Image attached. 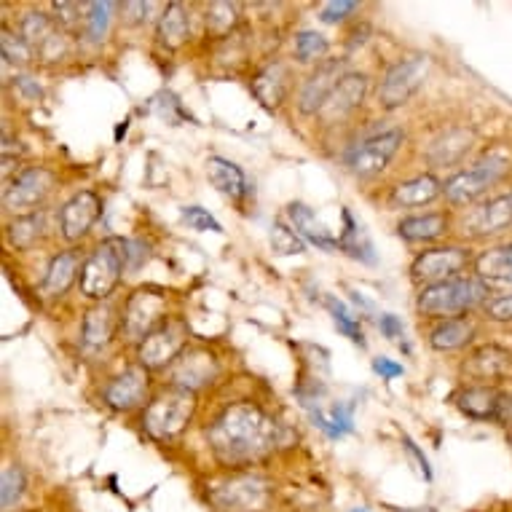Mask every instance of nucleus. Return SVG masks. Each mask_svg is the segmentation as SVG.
Masks as SVG:
<instances>
[{"instance_id": "f257e3e1", "label": "nucleus", "mask_w": 512, "mask_h": 512, "mask_svg": "<svg viewBox=\"0 0 512 512\" xmlns=\"http://www.w3.org/2000/svg\"><path fill=\"white\" fill-rule=\"evenodd\" d=\"M207 437L218 462L228 467H244L277 448L279 424L258 405L239 403L226 408L212 421Z\"/></svg>"}, {"instance_id": "f03ea898", "label": "nucleus", "mask_w": 512, "mask_h": 512, "mask_svg": "<svg viewBox=\"0 0 512 512\" xmlns=\"http://www.w3.org/2000/svg\"><path fill=\"white\" fill-rule=\"evenodd\" d=\"M126 263H129V242L118 239V236L100 242L81 269V293L94 301L108 298L116 290Z\"/></svg>"}, {"instance_id": "7ed1b4c3", "label": "nucleus", "mask_w": 512, "mask_h": 512, "mask_svg": "<svg viewBox=\"0 0 512 512\" xmlns=\"http://www.w3.org/2000/svg\"><path fill=\"white\" fill-rule=\"evenodd\" d=\"M486 295L488 287L480 279H451V282H443V285L424 287L416 306L427 317L456 319L459 314L475 309L478 303L486 301Z\"/></svg>"}, {"instance_id": "20e7f679", "label": "nucleus", "mask_w": 512, "mask_h": 512, "mask_svg": "<svg viewBox=\"0 0 512 512\" xmlns=\"http://www.w3.org/2000/svg\"><path fill=\"white\" fill-rule=\"evenodd\" d=\"M196 413V392H188V389H167L161 392L143 416L145 432L153 437V440H172L183 432Z\"/></svg>"}, {"instance_id": "39448f33", "label": "nucleus", "mask_w": 512, "mask_h": 512, "mask_svg": "<svg viewBox=\"0 0 512 512\" xmlns=\"http://www.w3.org/2000/svg\"><path fill=\"white\" fill-rule=\"evenodd\" d=\"M507 172H510V159L504 153H486L483 159L472 164V169H464V172L451 177L443 185V194L454 207H464V204L475 202L478 196L486 194L488 188H494Z\"/></svg>"}, {"instance_id": "423d86ee", "label": "nucleus", "mask_w": 512, "mask_h": 512, "mask_svg": "<svg viewBox=\"0 0 512 512\" xmlns=\"http://www.w3.org/2000/svg\"><path fill=\"white\" fill-rule=\"evenodd\" d=\"M429 73V57L427 54H413L400 62H395L387 70V76L381 81L378 89V102L387 110L400 108L405 102L411 100L413 94L419 92V86L424 84V78Z\"/></svg>"}, {"instance_id": "0eeeda50", "label": "nucleus", "mask_w": 512, "mask_h": 512, "mask_svg": "<svg viewBox=\"0 0 512 512\" xmlns=\"http://www.w3.org/2000/svg\"><path fill=\"white\" fill-rule=\"evenodd\" d=\"M51 188H54V175L49 169L27 167L9 180L6 191H3V204L9 212L25 218V215L38 212V207L51 194Z\"/></svg>"}, {"instance_id": "6e6552de", "label": "nucleus", "mask_w": 512, "mask_h": 512, "mask_svg": "<svg viewBox=\"0 0 512 512\" xmlns=\"http://www.w3.org/2000/svg\"><path fill=\"white\" fill-rule=\"evenodd\" d=\"M164 311H167V295L159 293V290H137L129 301H126L124 317H121V330L129 341H140L143 344L145 338L151 336L153 330L161 328L167 319H164Z\"/></svg>"}, {"instance_id": "1a4fd4ad", "label": "nucleus", "mask_w": 512, "mask_h": 512, "mask_svg": "<svg viewBox=\"0 0 512 512\" xmlns=\"http://www.w3.org/2000/svg\"><path fill=\"white\" fill-rule=\"evenodd\" d=\"M269 502V483L258 475H236L212 491V504L220 512H266Z\"/></svg>"}, {"instance_id": "9d476101", "label": "nucleus", "mask_w": 512, "mask_h": 512, "mask_svg": "<svg viewBox=\"0 0 512 512\" xmlns=\"http://www.w3.org/2000/svg\"><path fill=\"white\" fill-rule=\"evenodd\" d=\"M403 140L405 135L400 129H389V132L368 137L365 143L354 145L352 151L346 153V167L357 177L378 175V172H384L389 167V161L395 159Z\"/></svg>"}, {"instance_id": "9b49d317", "label": "nucleus", "mask_w": 512, "mask_h": 512, "mask_svg": "<svg viewBox=\"0 0 512 512\" xmlns=\"http://www.w3.org/2000/svg\"><path fill=\"white\" fill-rule=\"evenodd\" d=\"M467 263H470V250L464 247H437V250L421 252L411 266L413 282L424 287L443 285V282L459 279L456 274H462Z\"/></svg>"}, {"instance_id": "f8f14e48", "label": "nucleus", "mask_w": 512, "mask_h": 512, "mask_svg": "<svg viewBox=\"0 0 512 512\" xmlns=\"http://www.w3.org/2000/svg\"><path fill=\"white\" fill-rule=\"evenodd\" d=\"M185 344H188L185 322L183 319H169L145 338L140 349H137V357H140L143 368H167L169 362L183 352Z\"/></svg>"}, {"instance_id": "ddd939ff", "label": "nucleus", "mask_w": 512, "mask_h": 512, "mask_svg": "<svg viewBox=\"0 0 512 512\" xmlns=\"http://www.w3.org/2000/svg\"><path fill=\"white\" fill-rule=\"evenodd\" d=\"M456 405L470 419L499 421V424H507L512 419V395L496 387H486V384L462 389L456 395Z\"/></svg>"}, {"instance_id": "4468645a", "label": "nucleus", "mask_w": 512, "mask_h": 512, "mask_svg": "<svg viewBox=\"0 0 512 512\" xmlns=\"http://www.w3.org/2000/svg\"><path fill=\"white\" fill-rule=\"evenodd\" d=\"M346 59H325L322 65H317V70L311 73L309 81L303 84L301 100H298V108L306 116H314V113H322L325 102L333 94V89L338 86V81L346 76Z\"/></svg>"}, {"instance_id": "2eb2a0df", "label": "nucleus", "mask_w": 512, "mask_h": 512, "mask_svg": "<svg viewBox=\"0 0 512 512\" xmlns=\"http://www.w3.org/2000/svg\"><path fill=\"white\" fill-rule=\"evenodd\" d=\"M102 212V199L94 191H81L70 199L62 212H59V226H62V236L68 242H76L81 236L89 234V228L97 223Z\"/></svg>"}, {"instance_id": "dca6fc26", "label": "nucleus", "mask_w": 512, "mask_h": 512, "mask_svg": "<svg viewBox=\"0 0 512 512\" xmlns=\"http://www.w3.org/2000/svg\"><path fill=\"white\" fill-rule=\"evenodd\" d=\"M151 387V376L148 368L135 365V368H126L118 378H113L105 389V403L116 411H132L137 405L143 403Z\"/></svg>"}, {"instance_id": "f3484780", "label": "nucleus", "mask_w": 512, "mask_h": 512, "mask_svg": "<svg viewBox=\"0 0 512 512\" xmlns=\"http://www.w3.org/2000/svg\"><path fill=\"white\" fill-rule=\"evenodd\" d=\"M22 38L33 46L43 59H59L65 54V38L46 14H25L22 19Z\"/></svg>"}, {"instance_id": "a211bd4d", "label": "nucleus", "mask_w": 512, "mask_h": 512, "mask_svg": "<svg viewBox=\"0 0 512 512\" xmlns=\"http://www.w3.org/2000/svg\"><path fill=\"white\" fill-rule=\"evenodd\" d=\"M365 94H368V78L362 76V73H346L338 86L333 89V94L325 102V108L319 116L325 118V121H336V118L349 116L352 110H357L365 100Z\"/></svg>"}, {"instance_id": "6ab92c4d", "label": "nucleus", "mask_w": 512, "mask_h": 512, "mask_svg": "<svg viewBox=\"0 0 512 512\" xmlns=\"http://www.w3.org/2000/svg\"><path fill=\"white\" fill-rule=\"evenodd\" d=\"M507 226H512V191L510 194L494 196L486 204H480L478 210L470 215V220H467V228L475 236L496 234V231H502Z\"/></svg>"}, {"instance_id": "aec40b11", "label": "nucleus", "mask_w": 512, "mask_h": 512, "mask_svg": "<svg viewBox=\"0 0 512 512\" xmlns=\"http://www.w3.org/2000/svg\"><path fill=\"white\" fill-rule=\"evenodd\" d=\"M472 143H475L472 129H448L445 135H440L435 143L429 145L427 161L432 167H451V164H459V161L470 153Z\"/></svg>"}, {"instance_id": "412c9836", "label": "nucleus", "mask_w": 512, "mask_h": 512, "mask_svg": "<svg viewBox=\"0 0 512 512\" xmlns=\"http://www.w3.org/2000/svg\"><path fill=\"white\" fill-rule=\"evenodd\" d=\"M215 373H218V362H215V357L202 352V349H194V352H188L183 360L177 362L175 384L180 389L196 392V389L204 387Z\"/></svg>"}, {"instance_id": "4be33fe9", "label": "nucleus", "mask_w": 512, "mask_h": 512, "mask_svg": "<svg viewBox=\"0 0 512 512\" xmlns=\"http://www.w3.org/2000/svg\"><path fill=\"white\" fill-rule=\"evenodd\" d=\"M287 81H290V76H287L285 65H282V62H274V65L263 68L261 73L255 76V81H252V94L263 102V108L274 110L282 105V100H285Z\"/></svg>"}, {"instance_id": "5701e85b", "label": "nucleus", "mask_w": 512, "mask_h": 512, "mask_svg": "<svg viewBox=\"0 0 512 512\" xmlns=\"http://www.w3.org/2000/svg\"><path fill=\"white\" fill-rule=\"evenodd\" d=\"M440 194H443V185L437 183L435 177L419 175L397 185L389 199L395 207H424V204L435 202Z\"/></svg>"}, {"instance_id": "b1692460", "label": "nucleus", "mask_w": 512, "mask_h": 512, "mask_svg": "<svg viewBox=\"0 0 512 512\" xmlns=\"http://www.w3.org/2000/svg\"><path fill=\"white\" fill-rule=\"evenodd\" d=\"M287 215H290V220H293L295 231L301 236H306L309 242H314L319 247V250H341V244H338V239L333 234H330L328 228L322 226L317 220V215L306 207V204L295 202L287 207Z\"/></svg>"}, {"instance_id": "393cba45", "label": "nucleus", "mask_w": 512, "mask_h": 512, "mask_svg": "<svg viewBox=\"0 0 512 512\" xmlns=\"http://www.w3.org/2000/svg\"><path fill=\"white\" fill-rule=\"evenodd\" d=\"M116 311L110 303H97L92 309L86 311L84 317V344L92 349L108 346L110 338L116 336Z\"/></svg>"}, {"instance_id": "a878e982", "label": "nucleus", "mask_w": 512, "mask_h": 512, "mask_svg": "<svg viewBox=\"0 0 512 512\" xmlns=\"http://www.w3.org/2000/svg\"><path fill=\"white\" fill-rule=\"evenodd\" d=\"M475 269L486 285H512V244L483 252L475 261Z\"/></svg>"}, {"instance_id": "bb28decb", "label": "nucleus", "mask_w": 512, "mask_h": 512, "mask_svg": "<svg viewBox=\"0 0 512 512\" xmlns=\"http://www.w3.org/2000/svg\"><path fill=\"white\" fill-rule=\"evenodd\" d=\"M475 336V325H472L467 317L456 319H443L432 333H429V344L437 352H454V349H462L467 346Z\"/></svg>"}, {"instance_id": "cd10ccee", "label": "nucleus", "mask_w": 512, "mask_h": 512, "mask_svg": "<svg viewBox=\"0 0 512 512\" xmlns=\"http://www.w3.org/2000/svg\"><path fill=\"white\" fill-rule=\"evenodd\" d=\"M207 177H210V183L218 188L220 194L231 196V199H242V196L247 194L244 172L236 167L234 161L212 156V159L207 161Z\"/></svg>"}, {"instance_id": "c85d7f7f", "label": "nucleus", "mask_w": 512, "mask_h": 512, "mask_svg": "<svg viewBox=\"0 0 512 512\" xmlns=\"http://www.w3.org/2000/svg\"><path fill=\"white\" fill-rule=\"evenodd\" d=\"M188 33H191V22H188L185 6L183 3H169L164 14H161L159 27H156L159 43L167 46V49H180L188 41Z\"/></svg>"}, {"instance_id": "c756f323", "label": "nucleus", "mask_w": 512, "mask_h": 512, "mask_svg": "<svg viewBox=\"0 0 512 512\" xmlns=\"http://www.w3.org/2000/svg\"><path fill=\"white\" fill-rule=\"evenodd\" d=\"M78 263H81V255L76 250L59 252L57 258L51 261L49 271H46V279H43V290L49 295H65L68 287L76 282Z\"/></svg>"}, {"instance_id": "7c9ffc66", "label": "nucleus", "mask_w": 512, "mask_h": 512, "mask_svg": "<svg viewBox=\"0 0 512 512\" xmlns=\"http://www.w3.org/2000/svg\"><path fill=\"white\" fill-rule=\"evenodd\" d=\"M510 360L512 354L507 349H502V346H480L478 352L470 357L467 370L475 378H480V381H491V378L504 376V370L510 368Z\"/></svg>"}, {"instance_id": "2f4dec72", "label": "nucleus", "mask_w": 512, "mask_h": 512, "mask_svg": "<svg viewBox=\"0 0 512 512\" xmlns=\"http://www.w3.org/2000/svg\"><path fill=\"white\" fill-rule=\"evenodd\" d=\"M448 231V218L443 212H432V215H416V218H405L397 226V234L408 239V242H429L437 239Z\"/></svg>"}, {"instance_id": "473e14b6", "label": "nucleus", "mask_w": 512, "mask_h": 512, "mask_svg": "<svg viewBox=\"0 0 512 512\" xmlns=\"http://www.w3.org/2000/svg\"><path fill=\"white\" fill-rule=\"evenodd\" d=\"M352 405H333L330 411H322V408H314V405H309V413H311V421L317 424L322 432L328 437H333V440H338V437L349 435V432H354V416H352Z\"/></svg>"}, {"instance_id": "72a5a7b5", "label": "nucleus", "mask_w": 512, "mask_h": 512, "mask_svg": "<svg viewBox=\"0 0 512 512\" xmlns=\"http://www.w3.org/2000/svg\"><path fill=\"white\" fill-rule=\"evenodd\" d=\"M344 220H346V231L341 234V239H338L341 250L349 252L352 258H357V261H362V263H376L373 244H370V239L365 236V231H362V228L354 223V218L349 215V212H344Z\"/></svg>"}, {"instance_id": "f704fd0d", "label": "nucleus", "mask_w": 512, "mask_h": 512, "mask_svg": "<svg viewBox=\"0 0 512 512\" xmlns=\"http://www.w3.org/2000/svg\"><path fill=\"white\" fill-rule=\"evenodd\" d=\"M43 231H46V215H43V212H33V215L17 218L9 228L11 244H14V247H22V250H25V247H33V244L43 236Z\"/></svg>"}, {"instance_id": "c9c22d12", "label": "nucleus", "mask_w": 512, "mask_h": 512, "mask_svg": "<svg viewBox=\"0 0 512 512\" xmlns=\"http://www.w3.org/2000/svg\"><path fill=\"white\" fill-rule=\"evenodd\" d=\"M239 11H242L239 3H212L207 9V33L212 38H226L239 22Z\"/></svg>"}, {"instance_id": "e433bc0d", "label": "nucleus", "mask_w": 512, "mask_h": 512, "mask_svg": "<svg viewBox=\"0 0 512 512\" xmlns=\"http://www.w3.org/2000/svg\"><path fill=\"white\" fill-rule=\"evenodd\" d=\"M325 306H328V311L333 314V319H336L338 330H341L346 338H352L354 344L365 346V338H362V330H360V319L354 317L352 311H349V306H346L344 301L333 298V295L325 298Z\"/></svg>"}, {"instance_id": "4c0bfd02", "label": "nucleus", "mask_w": 512, "mask_h": 512, "mask_svg": "<svg viewBox=\"0 0 512 512\" xmlns=\"http://www.w3.org/2000/svg\"><path fill=\"white\" fill-rule=\"evenodd\" d=\"M27 488V478L22 467H6L3 470V483H0V507L3 510H9L14 504L25 496Z\"/></svg>"}, {"instance_id": "58836bf2", "label": "nucleus", "mask_w": 512, "mask_h": 512, "mask_svg": "<svg viewBox=\"0 0 512 512\" xmlns=\"http://www.w3.org/2000/svg\"><path fill=\"white\" fill-rule=\"evenodd\" d=\"M0 51L9 65H27L33 59V46L22 38V35L11 33L9 27H3V38H0Z\"/></svg>"}, {"instance_id": "ea45409f", "label": "nucleus", "mask_w": 512, "mask_h": 512, "mask_svg": "<svg viewBox=\"0 0 512 512\" xmlns=\"http://www.w3.org/2000/svg\"><path fill=\"white\" fill-rule=\"evenodd\" d=\"M271 250L277 252V255H301L306 250V244L303 239L298 236V231H293L290 226L285 223H274L271 226Z\"/></svg>"}, {"instance_id": "a19ab883", "label": "nucleus", "mask_w": 512, "mask_h": 512, "mask_svg": "<svg viewBox=\"0 0 512 512\" xmlns=\"http://www.w3.org/2000/svg\"><path fill=\"white\" fill-rule=\"evenodd\" d=\"M328 54V41L325 35L314 33V30H303L295 38V57L298 62H314V59L325 57Z\"/></svg>"}, {"instance_id": "79ce46f5", "label": "nucleus", "mask_w": 512, "mask_h": 512, "mask_svg": "<svg viewBox=\"0 0 512 512\" xmlns=\"http://www.w3.org/2000/svg\"><path fill=\"white\" fill-rule=\"evenodd\" d=\"M110 11H113V3H92L89 6V17H86V25H89V38L94 43H100L108 33Z\"/></svg>"}, {"instance_id": "37998d69", "label": "nucleus", "mask_w": 512, "mask_h": 512, "mask_svg": "<svg viewBox=\"0 0 512 512\" xmlns=\"http://www.w3.org/2000/svg\"><path fill=\"white\" fill-rule=\"evenodd\" d=\"M183 220L188 223V226L194 228V231H212V234H223V226H220L218 220L212 218L210 212L202 210V207H185Z\"/></svg>"}, {"instance_id": "c03bdc74", "label": "nucleus", "mask_w": 512, "mask_h": 512, "mask_svg": "<svg viewBox=\"0 0 512 512\" xmlns=\"http://www.w3.org/2000/svg\"><path fill=\"white\" fill-rule=\"evenodd\" d=\"M354 11H357V3H354V0H330V3H325L322 11H319V19L328 22V25H336V22L346 19L349 14H354Z\"/></svg>"}, {"instance_id": "a18cd8bd", "label": "nucleus", "mask_w": 512, "mask_h": 512, "mask_svg": "<svg viewBox=\"0 0 512 512\" xmlns=\"http://www.w3.org/2000/svg\"><path fill=\"white\" fill-rule=\"evenodd\" d=\"M486 311L488 317L496 319V322H512V293L494 298V301L486 306Z\"/></svg>"}, {"instance_id": "49530a36", "label": "nucleus", "mask_w": 512, "mask_h": 512, "mask_svg": "<svg viewBox=\"0 0 512 512\" xmlns=\"http://www.w3.org/2000/svg\"><path fill=\"white\" fill-rule=\"evenodd\" d=\"M378 328H381V333H384L389 341H397V344L403 346V341H400V338H403L405 330H403V322H400L395 314H384V317L378 319Z\"/></svg>"}, {"instance_id": "de8ad7c7", "label": "nucleus", "mask_w": 512, "mask_h": 512, "mask_svg": "<svg viewBox=\"0 0 512 512\" xmlns=\"http://www.w3.org/2000/svg\"><path fill=\"white\" fill-rule=\"evenodd\" d=\"M54 11H57V19L62 25L73 27L78 22L81 6H78V3H54Z\"/></svg>"}, {"instance_id": "09e8293b", "label": "nucleus", "mask_w": 512, "mask_h": 512, "mask_svg": "<svg viewBox=\"0 0 512 512\" xmlns=\"http://www.w3.org/2000/svg\"><path fill=\"white\" fill-rule=\"evenodd\" d=\"M373 370H376L381 378H387V381L403 376V365H397V362L387 360V357H378V360H373Z\"/></svg>"}, {"instance_id": "8fccbe9b", "label": "nucleus", "mask_w": 512, "mask_h": 512, "mask_svg": "<svg viewBox=\"0 0 512 512\" xmlns=\"http://www.w3.org/2000/svg\"><path fill=\"white\" fill-rule=\"evenodd\" d=\"M403 443H405V451H408V454H411L413 459H416V462H419V470H421V475H424V478H427V480H432V470H429V462H427V456L421 454V451H419V445L413 443L411 437H403Z\"/></svg>"}, {"instance_id": "3c124183", "label": "nucleus", "mask_w": 512, "mask_h": 512, "mask_svg": "<svg viewBox=\"0 0 512 512\" xmlns=\"http://www.w3.org/2000/svg\"><path fill=\"white\" fill-rule=\"evenodd\" d=\"M153 3H124V14H129L132 22H145L151 14Z\"/></svg>"}, {"instance_id": "603ef678", "label": "nucleus", "mask_w": 512, "mask_h": 512, "mask_svg": "<svg viewBox=\"0 0 512 512\" xmlns=\"http://www.w3.org/2000/svg\"><path fill=\"white\" fill-rule=\"evenodd\" d=\"M17 86H19V89H22V92L27 94V97H30V100H38V97H41V86L35 84V81L30 76H19L17 78Z\"/></svg>"}, {"instance_id": "864d4df0", "label": "nucleus", "mask_w": 512, "mask_h": 512, "mask_svg": "<svg viewBox=\"0 0 512 512\" xmlns=\"http://www.w3.org/2000/svg\"><path fill=\"white\" fill-rule=\"evenodd\" d=\"M405 512H435V510H405Z\"/></svg>"}, {"instance_id": "5fc2aeb1", "label": "nucleus", "mask_w": 512, "mask_h": 512, "mask_svg": "<svg viewBox=\"0 0 512 512\" xmlns=\"http://www.w3.org/2000/svg\"><path fill=\"white\" fill-rule=\"evenodd\" d=\"M352 512H368V510H362V507H357V510H352Z\"/></svg>"}]
</instances>
